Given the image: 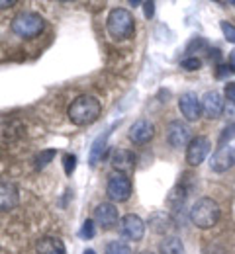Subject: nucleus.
Masks as SVG:
<instances>
[{"mask_svg":"<svg viewBox=\"0 0 235 254\" xmlns=\"http://www.w3.org/2000/svg\"><path fill=\"white\" fill-rule=\"evenodd\" d=\"M102 114V104L98 98L88 94H82L78 98H75L71 102L67 110L69 122L73 126L84 127V126H92Z\"/></svg>","mask_w":235,"mask_h":254,"instance_id":"nucleus-1","label":"nucleus"},{"mask_svg":"<svg viewBox=\"0 0 235 254\" xmlns=\"http://www.w3.org/2000/svg\"><path fill=\"white\" fill-rule=\"evenodd\" d=\"M106 30L110 33V37L116 41L130 39L135 32L134 14L126 8H114L106 18Z\"/></svg>","mask_w":235,"mask_h":254,"instance_id":"nucleus-2","label":"nucleus"},{"mask_svg":"<svg viewBox=\"0 0 235 254\" xmlns=\"http://www.w3.org/2000/svg\"><path fill=\"white\" fill-rule=\"evenodd\" d=\"M220 215H222L220 203L216 199H212V197H200L190 209V221L198 229L216 227L218 221H220Z\"/></svg>","mask_w":235,"mask_h":254,"instance_id":"nucleus-3","label":"nucleus"},{"mask_svg":"<svg viewBox=\"0 0 235 254\" xmlns=\"http://www.w3.org/2000/svg\"><path fill=\"white\" fill-rule=\"evenodd\" d=\"M10 28H12V32L16 33L18 37L32 39V37H37L39 33L43 32L45 22H43V18H41L39 14H35V12H22V14H18V16L12 20Z\"/></svg>","mask_w":235,"mask_h":254,"instance_id":"nucleus-4","label":"nucleus"},{"mask_svg":"<svg viewBox=\"0 0 235 254\" xmlns=\"http://www.w3.org/2000/svg\"><path fill=\"white\" fill-rule=\"evenodd\" d=\"M106 193H108V197L112 201H118V203L128 201L130 195H132V180H130V176L124 174V172L110 174L108 184H106Z\"/></svg>","mask_w":235,"mask_h":254,"instance_id":"nucleus-5","label":"nucleus"},{"mask_svg":"<svg viewBox=\"0 0 235 254\" xmlns=\"http://www.w3.org/2000/svg\"><path fill=\"white\" fill-rule=\"evenodd\" d=\"M210 151H212V141L204 135H196V137H192V141L186 147V162L190 166H200L202 162L208 159Z\"/></svg>","mask_w":235,"mask_h":254,"instance_id":"nucleus-6","label":"nucleus"},{"mask_svg":"<svg viewBox=\"0 0 235 254\" xmlns=\"http://www.w3.org/2000/svg\"><path fill=\"white\" fill-rule=\"evenodd\" d=\"M167 141L170 147L180 149V147H188V143L192 141V131L180 120H172L167 127Z\"/></svg>","mask_w":235,"mask_h":254,"instance_id":"nucleus-7","label":"nucleus"},{"mask_svg":"<svg viewBox=\"0 0 235 254\" xmlns=\"http://www.w3.org/2000/svg\"><path fill=\"white\" fill-rule=\"evenodd\" d=\"M235 166V149L232 145H226V147H218V151L212 155L210 159V170L212 172H218V174H224L228 170H232Z\"/></svg>","mask_w":235,"mask_h":254,"instance_id":"nucleus-8","label":"nucleus"},{"mask_svg":"<svg viewBox=\"0 0 235 254\" xmlns=\"http://www.w3.org/2000/svg\"><path fill=\"white\" fill-rule=\"evenodd\" d=\"M178 110L186 122H198L202 116V100L194 92H184L178 98Z\"/></svg>","mask_w":235,"mask_h":254,"instance_id":"nucleus-9","label":"nucleus"},{"mask_svg":"<svg viewBox=\"0 0 235 254\" xmlns=\"http://www.w3.org/2000/svg\"><path fill=\"white\" fill-rule=\"evenodd\" d=\"M120 229H122V235L126 239H130V241H134V243L141 241L143 235H145V223H143V219L139 215H135V213L124 215L120 219Z\"/></svg>","mask_w":235,"mask_h":254,"instance_id":"nucleus-10","label":"nucleus"},{"mask_svg":"<svg viewBox=\"0 0 235 254\" xmlns=\"http://www.w3.org/2000/svg\"><path fill=\"white\" fill-rule=\"evenodd\" d=\"M224 106H226V100L218 90H208L202 96V114L210 120H218L224 114Z\"/></svg>","mask_w":235,"mask_h":254,"instance_id":"nucleus-11","label":"nucleus"},{"mask_svg":"<svg viewBox=\"0 0 235 254\" xmlns=\"http://www.w3.org/2000/svg\"><path fill=\"white\" fill-rule=\"evenodd\" d=\"M120 221V213L118 207L110 201H102L94 207V223L100 225L102 229H112Z\"/></svg>","mask_w":235,"mask_h":254,"instance_id":"nucleus-12","label":"nucleus"},{"mask_svg":"<svg viewBox=\"0 0 235 254\" xmlns=\"http://www.w3.org/2000/svg\"><path fill=\"white\" fill-rule=\"evenodd\" d=\"M128 137L135 145H145L155 137V126L149 120H137L134 126L130 127Z\"/></svg>","mask_w":235,"mask_h":254,"instance_id":"nucleus-13","label":"nucleus"},{"mask_svg":"<svg viewBox=\"0 0 235 254\" xmlns=\"http://www.w3.org/2000/svg\"><path fill=\"white\" fill-rule=\"evenodd\" d=\"M20 203V191L14 182H0V211H12Z\"/></svg>","mask_w":235,"mask_h":254,"instance_id":"nucleus-14","label":"nucleus"},{"mask_svg":"<svg viewBox=\"0 0 235 254\" xmlns=\"http://www.w3.org/2000/svg\"><path fill=\"white\" fill-rule=\"evenodd\" d=\"M135 160H137V157L134 155V151H130V149H114L112 157H110V162L116 168V172H124V174L134 170Z\"/></svg>","mask_w":235,"mask_h":254,"instance_id":"nucleus-15","label":"nucleus"},{"mask_svg":"<svg viewBox=\"0 0 235 254\" xmlns=\"http://www.w3.org/2000/svg\"><path fill=\"white\" fill-rule=\"evenodd\" d=\"M176 223L174 219L168 215L167 211H153L149 215V229L155 233V235H170L174 231Z\"/></svg>","mask_w":235,"mask_h":254,"instance_id":"nucleus-16","label":"nucleus"},{"mask_svg":"<svg viewBox=\"0 0 235 254\" xmlns=\"http://www.w3.org/2000/svg\"><path fill=\"white\" fill-rule=\"evenodd\" d=\"M114 127H116V124H114L112 127H108L106 131H102L100 135L94 139V143H92V147H90V153H88V164H90V166H96V164L106 157V151H108V139H110Z\"/></svg>","mask_w":235,"mask_h":254,"instance_id":"nucleus-17","label":"nucleus"},{"mask_svg":"<svg viewBox=\"0 0 235 254\" xmlns=\"http://www.w3.org/2000/svg\"><path fill=\"white\" fill-rule=\"evenodd\" d=\"M35 253L37 254H67L65 243L57 237H41L35 243Z\"/></svg>","mask_w":235,"mask_h":254,"instance_id":"nucleus-18","label":"nucleus"},{"mask_svg":"<svg viewBox=\"0 0 235 254\" xmlns=\"http://www.w3.org/2000/svg\"><path fill=\"white\" fill-rule=\"evenodd\" d=\"M159 254H184L182 241L178 237H165V241L159 245Z\"/></svg>","mask_w":235,"mask_h":254,"instance_id":"nucleus-19","label":"nucleus"},{"mask_svg":"<svg viewBox=\"0 0 235 254\" xmlns=\"http://www.w3.org/2000/svg\"><path fill=\"white\" fill-rule=\"evenodd\" d=\"M104 254H132V247L124 241H110L104 249Z\"/></svg>","mask_w":235,"mask_h":254,"instance_id":"nucleus-20","label":"nucleus"},{"mask_svg":"<svg viewBox=\"0 0 235 254\" xmlns=\"http://www.w3.org/2000/svg\"><path fill=\"white\" fill-rule=\"evenodd\" d=\"M55 155H57V149H43V151H39V155L35 157V168L37 170L45 168L51 160L55 159Z\"/></svg>","mask_w":235,"mask_h":254,"instance_id":"nucleus-21","label":"nucleus"},{"mask_svg":"<svg viewBox=\"0 0 235 254\" xmlns=\"http://www.w3.org/2000/svg\"><path fill=\"white\" fill-rule=\"evenodd\" d=\"M78 237L84 239V241H90V239L96 237V223H94V219H86V221L80 225Z\"/></svg>","mask_w":235,"mask_h":254,"instance_id":"nucleus-22","label":"nucleus"},{"mask_svg":"<svg viewBox=\"0 0 235 254\" xmlns=\"http://www.w3.org/2000/svg\"><path fill=\"white\" fill-rule=\"evenodd\" d=\"M232 139H235V122L230 124V126L222 131V135H220V139H218V145H220V147H226Z\"/></svg>","mask_w":235,"mask_h":254,"instance_id":"nucleus-23","label":"nucleus"},{"mask_svg":"<svg viewBox=\"0 0 235 254\" xmlns=\"http://www.w3.org/2000/svg\"><path fill=\"white\" fill-rule=\"evenodd\" d=\"M220 28H222L224 37H226L230 43H235V26L234 24H230L228 20H224V22H220Z\"/></svg>","mask_w":235,"mask_h":254,"instance_id":"nucleus-24","label":"nucleus"},{"mask_svg":"<svg viewBox=\"0 0 235 254\" xmlns=\"http://www.w3.org/2000/svg\"><path fill=\"white\" fill-rule=\"evenodd\" d=\"M180 66H182L184 70H200L202 61L198 59V57H186V59L180 61Z\"/></svg>","mask_w":235,"mask_h":254,"instance_id":"nucleus-25","label":"nucleus"},{"mask_svg":"<svg viewBox=\"0 0 235 254\" xmlns=\"http://www.w3.org/2000/svg\"><path fill=\"white\" fill-rule=\"evenodd\" d=\"M75 168H77V157L67 153V155L63 157V170H65V174L71 176V174L75 172Z\"/></svg>","mask_w":235,"mask_h":254,"instance_id":"nucleus-26","label":"nucleus"},{"mask_svg":"<svg viewBox=\"0 0 235 254\" xmlns=\"http://www.w3.org/2000/svg\"><path fill=\"white\" fill-rule=\"evenodd\" d=\"M224 96H226V100H228L230 104H234L235 106V82H228V84H226Z\"/></svg>","mask_w":235,"mask_h":254,"instance_id":"nucleus-27","label":"nucleus"},{"mask_svg":"<svg viewBox=\"0 0 235 254\" xmlns=\"http://www.w3.org/2000/svg\"><path fill=\"white\" fill-rule=\"evenodd\" d=\"M143 12H145V18H153L155 14V2H143Z\"/></svg>","mask_w":235,"mask_h":254,"instance_id":"nucleus-28","label":"nucleus"},{"mask_svg":"<svg viewBox=\"0 0 235 254\" xmlns=\"http://www.w3.org/2000/svg\"><path fill=\"white\" fill-rule=\"evenodd\" d=\"M228 64H230V70L235 72V49H232L230 55H228Z\"/></svg>","mask_w":235,"mask_h":254,"instance_id":"nucleus-29","label":"nucleus"},{"mask_svg":"<svg viewBox=\"0 0 235 254\" xmlns=\"http://www.w3.org/2000/svg\"><path fill=\"white\" fill-rule=\"evenodd\" d=\"M16 4V0H0V10H6V8H12Z\"/></svg>","mask_w":235,"mask_h":254,"instance_id":"nucleus-30","label":"nucleus"},{"mask_svg":"<svg viewBox=\"0 0 235 254\" xmlns=\"http://www.w3.org/2000/svg\"><path fill=\"white\" fill-rule=\"evenodd\" d=\"M82 254H96V253H94L92 249H86V251H84V253H82Z\"/></svg>","mask_w":235,"mask_h":254,"instance_id":"nucleus-31","label":"nucleus"},{"mask_svg":"<svg viewBox=\"0 0 235 254\" xmlns=\"http://www.w3.org/2000/svg\"><path fill=\"white\" fill-rule=\"evenodd\" d=\"M141 254H153V253H141Z\"/></svg>","mask_w":235,"mask_h":254,"instance_id":"nucleus-32","label":"nucleus"}]
</instances>
